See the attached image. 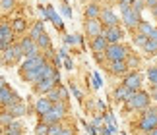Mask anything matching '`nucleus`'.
<instances>
[{
	"label": "nucleus",
	"instance_id": "nucleus-47",
	"mask_svg": "<svg viewBox=\"0 0 157 135\" xmlns=\"http://www.w3.org/2000/svg\"><path fill=\"white\" fill-rule=\"evenodd\" d=\"M149 97L157 100V87H151V91H149Z\"/></svg>",
	"mask_w": 157,
	"mask_h": 135
},
{
	"label": "nucleus",
	"instance_id": "nucleus-29",
	"mask_svg": "<svg viewBox=\"0 0 157 135\" xmlns=\"http://www.w3.org/2000/svg\"><path fill=\"white\" fill-rule=\"evenodd\" d=\"M14 6H16V0H0V12H2V14L12 12Z\"/></svg>",
	"mask_w": 157,
	"mask_h": 135
},
{
	"label": "nucleus",
	"instance_id": "nucleus-6",
	"mask_svg": "<svg viewBox=\"0 0 157 135\" xmlns=\"http://www.w3.org/2000/svg\"><path fill=\"white\" fill-rule=\"evenodd\" d=\"M45 62H47V56H43L41 52L33 54V56H25L23 64L20 66V71H31V70H37V68H41Z\"/></svg>",
	"mask_w": 157,
	"mask_h": 135
},
{
	"label": "nucleus",
	"instance_id": "nucleus-19",
	"mask_svg": "<svg viewBox=\"0 0 157 135\" xmlns=\"http://www.w3.org/2000/svg\"><path fill=\"white\" fill-rule=\"evenodd\" d=\"M130 93H134V91H130L128 87H124V85L120 83L118 87L113 91V97H114V100H117V102H124V100L130 97Z\"/></svg>",
	"mask_w": 157,
	"mask_h": 135
},
{
	"label": "nucleus",
	"instance_id": "nucleus-7",
	"mask_svg": "<svg viewBox=\"0 0 157 135\" xmlns=\"http://www.w3.org/2000/svg\"><path fill=\"white\" fill-rule=\"evenodd\" d=\"M101 35L107 39L109 45H117V42H120L124 39V31L122 27L118 25H113V27H103V31H101Z\"/></svg>",
	"mask_w": 157,
	"mask_h": 135
},
{
	"label": "nucleus",
	"instance_id": "nucleus-23",
	"mask_svg": "<svg viewBox=\"0 0 157 135\" xmlns=\"http://www.w3.org/2000/svg\"><path fill=\"white\" fill-rule=\"evenodd\" d=\"M99 14H101V8L97 2H91L86 8V20H99Z\"/></svg>",
	"mask_w": 157,
	"mask_h": 135
},
{
	"label": "nucleus",
	"instance_id": "nucleus-24",
	"mask_svg": "<svg viewBox=\"0 0 157 135\" xmlns=\"http://www.w3.org/2000/svg\"><path fill=\"white\" fill-rule=\"evenodd\" d=\"M52 112L54 114H58L60 118H66V114H68V102H62V100H58V102H52Z\"/></svg>",
	"mask_w": 157,
	"mask_h": 135
},
{
	"label": "nucleus",
	"instance_id": "nucleus-9",
	"mask_svg": "<svg viewBox=\"0 0 157 135\" xmlns=\"http://www.w3.org/2000/svg\"><path fill=\"white\" fill-rule=\"evenodd\" d=\"M142 83H144V75L140 71H128L126 73V77H124V81H122V85L124 87H128L130 91H140L142 89Z\"/></svg>",
	"mask_w": 157,
	"mask_h": 135
},
{
	"label": "nucleus",
	"instance_id": "nucleus-43",
	"mask_svg": "<svg viewBox=\"0 0 157 135\" xmlns=\"http://www.w3.org/2000/svg\"><path fill=\"white\" fill-rule=\"evenodd\" d=\"M93 87H95V89L101 87V77H99V73H93Z\"/></svg>",
	"mask_w": 157,
	"mask_h": 135
},
{
	"label": "nucleus",
	"instance_id": "nucleus-16",
	"mask_svg": "<svg viewBox=\"0 0 157 135\" xmlns=\"http://www.w3.org/2000/svg\"><path fill=\"white\" fill-rule=\"evenodd\" d=\"M107 46H109V42H107V39H105L103 35H97V37H93V39H91V50H93V54L105 52Z\"/></svg>",
	"mask_w": 157,
	"mask_h": 135
},
{
	"label": "nucleus",
	"instance_id": "nucleus-14",
	"mask_svg": "<svg viewBox=\"0 0 157 135\" xmlns=\"http://www.w3.org/2000/svg\"><path fill=\"white\" fill-rule=\"evenodd\" d=\"M45 20H51L52 25L56 27L58 31H64V23H62V20L56 16V12H54L52 6H47V8H45Z\"/></svg>",
	"mask_w": 157,
	"mask_h": 135
},
{
	"label": "nucleus",
	"instance_id": "nucleus-50",
	"mask_svg": "<svg viewBox=\"0 0 157 135\" xmlns=\"http://www.w3.org/2000/svg\"><path fill=\"white\" fill-rule=\"evenodd\" d=\"M120 2H124V4H132V0H120Z\"/></svg>",
	"mask_w": 157,
	"mask_h": 135
},
{
	"label": "nucleus",
	"instance_id": "nucleus-42",
	"mask_svg": "<svg viewBox=\"0 0 157 135\" xmlns=\"http://www.w3.org/2000/svg\"><path fill=\"white\" fill-rule=\"evenodd\" d=\"M64 68H66V70H70V71L74 70V62H72V58H70V56H66V58H64Z\"/></svg>",
	"mask_w": 157,
	"mask_h": 135
},
{
	"label": "nucleus",
	"instance_id": "nucleus-45",
	"mask_svg": "<svg viewBox=\"0 0 157 135\" xmlns=\"http://www.w3.org/2000/svg\"><path fill=\"white\" fill-rule=\"evenodd\" d=\"M147 39H151V41L155 42V46H157V27H153V31H151V35H149Z\"/></svg>",
	"mask_w": 157,
	"mask_h": 135
},
{
	"label": "nucleus",
	"instance_id": "nucleus-15",
	"mask_svg": "<svg viewBox=\"0 0 157 135\" xmlns=\"http://www.w3.org/2000/svg\"><path fill=\"white\" fill-rule=\"evenodd\" d=\"M107 70L111 71L113 75H126V73L130 71L124 60H118V62H109V68H107Z\"/></svg>",
	"mask_w": 157,
	"mask_h": 135
},
{
	"label": "nucleus",
	"instance_id": "nucleus-39",
	"mask_svg": "<svg viewBox=\"0 0 157 135\" xmlns=\"http://www.w3.org/2000/svg\"><path fill=\"white\" fill-rule=\"evenodd\" d=\"M70 89H72V93L76 95V99H78V102H82V100H83V95H82V91L78 89V87H76L74 83H70Z\"/></svg>",
	"mask_w": 157,
	"mask_h": 135
},
{
	"label": "nucleus",
	"instance_id": "nucleus-28",
	"mask_svg": "<svg viewBox=\"0 0 157 135\" xmlns=\"http://www.w3.org/2000/svg\"><path fill=\"white\" fill-rule=\"evenodd\" d=\"M41 33H45V25H43V21H35V25L31 27V31H29V37L35 41Z\"/></svg>",
	"mask_w": 157,
	"mask_h": 135
},
{
	"label": "nucleus",
	"instance_id": "nucleus-46",
	"mask_svg": "<svg viewBox=\"0 0 157 135\" xmlns=\"http://www.w3.org/2000/svg\"><path fill=\"white\" fill-rule=\"evenodd\" d=\"M144 4H146L147 8H155V6H157V0H144Z\"/></svg>",
	"mask_w": 157,
	"mask_h": 135
},
{
	"label": "nucleus",
	"instance_id": "nucleus-26",
	"mask_svg": "<svg viewBox=\"0 0 157 135\" xmlns=\"http://www.w3.org/2000/svg\"><path fill=\"white\" fill-rule=\"evenodd\" d=\"M41 122H43V124H47V126H52V124H58V122H62V118L51 110V112H47V114L41 116Z\"/></svg>",
	"mask_w": 157,
	"mask_h": 135
},
{
	"label": "nucleus",
	"instance_id": "nucleus-38",
	"mask_svg": "<svg viewBox=\"0 0 157 135\" xmlns=\"http://www.w3.org/2000/svg\"><path fill=\"white\" fill-rule=\"evenodd\" d=\"M130 6H132V8H134L136 12H142L144 8H146V4H144V0H132V4H130Z\"/></svg>",
	"mask_w": 157,
	"mask_h": 135
},
{
	"label": "nucleus",
	"instance_id": "nucleus-37",
	"mask_svg": "<svg viewBox=\"0 0 157 135\" xmlns=\"http://www.w3.org/2000/svg\"><path fill=\"white\" fill-rule=\"evenodd\" d=\"M58 95H60V100L62 102H68V91H66V87L58 85Z\"/></svg>",
	"mask_w": 157,
	"mask_h": 135
},
{
	"label": "nucleus",
	"instance_id": "nucleus-17",
	"mask_svg": "<svg viewBox=\"0 0 157 135\" xmlns=\"http://www.w3.org/2000/svg\"><path fill=\"white\" fill-rule=\"evenodd\" d=\"M6 112L12 114V118H20V116H25V114H27V106L20 100V102H16V104H12V106H8V108H6Z\"/></svg>",
	"mask_w": 157,
	"mask_h": 135
},
{
	"label": "nucleus",
	"instance_id": "nucleus-3",
	"mask_svg": "<svg viewBox=\"0 0 157 135\" xmlns=\"http://www.w3.org/2000/svg\"><path fill=\"white\" fill-rule=\"evenodd\" d=\"M120 12H122V21H124V25L128 27V29H136V27H138V23L142 21L140 12H136L130 4L120 2Z\"/></svg>",
	"mask_w": 157,
	"mask_h": 135
},
{
	"label": "nucleus",
	"instance_id": "nucleus-40",
	"mask_svg": "<svg viewBox=\"0 0 157 135\" xmlns=\"http://www.w3.org/2000/svg\"><path fill=\"white\" fill-rule=\"evenodd\" d=\"M47 127H49V126L41 122V124H39L37 127H35V135H47Z\"/></svg>",
	"mask_w": 157,
	"mask_h": 135
},
{
	"label": "nucleus",
	"instance_id": "nucleus-33",
	"mask_svg": "<svg viewBox=\"0 0 157 135\" xmlns=\"http://www.w3.org/2000/svg\"><path fill=\"white\" fill-rule=\"evenodd\" d=\"M47 99H49L51 102H58L60 100V95H58V85L56 87H52L49 93H47Z\"/></svg>",
	"mask_w": 157,
	"mask_h": 135
},
{
	"label": "nucleus",
	"instance_id": "nucleus-5",
	"mask_svg": "<svg viewBox=\"0 0 157 135\" xmlns=\"http://www.w3.org/2000/svg\"><path fill=\"white\" fill-rule=\"evenodd\" d=\"M60 83V75H54V77H43L39 79L37 83H33V89L37 95H47L52 87H56V85Z\"/></svg>",
	"mask_w": 157,
	"mask_h": 135
},
{
	"label": "nucleus",
	"instance_id": "nucleus-31",
	"mask_svg": "<svg viewBox=\"0 0 157 135\" xmlns=\"http://www.w3.org/2000/svg\"><path fill=\"white\" fill-rule=\"evenodd\" d=\"M147 79H149V85H151V87H157V66L147 68Z\"/></svg>",
	"mask_w": 157,
	"mask_h": 135
},
{
	"label": "nucleus",
	"instance_id": "nucleus-8",
	"mask_svg": "<svg viewBox=\"0 0 157 135\" xmlns=\"http://www.w3.org/2000/svg\"><path fill=\"white\" fill-rule=\"evenodd\" d=\"M21 99L17 97V93H14L8 85H4L2 89H0V106H4V108H8L12 106V104H16V102H20Z\"/></svg>",
	"mask_w": 157,
	"mask_h": 135
},
{
	"label": "nucleus",
	"instance_id": "nucleus-2",
	"mask_svg": "<svg viewBox=\"0 0 157 135\" xmlns=\"http://www.w3.org/2000/svg\"><path fill=\"white\" fill-rule=\"evenodd\" d=\"M130 54V48L122 45V42H117V45H109L107 50L103 52V56L107 62H118V60H124Z\"/></svg>",
	"mask_w": 157,
	"mask_h": 135
},
{
	"label": "nucleus",
	"instance_id": "nucleus-1",
	"mask_svg": "<svg viewBox=\"0 0 157 135\" xmlns=\"http://www.w3.org/2000/svg\"><path fill=\"white\" fill-rule=\"evenodd\" d=\"M149 100H151V97H149L147 91H134V93H130V97L124 100L126 104V110H144L149 106Z\"/></svg>",
	"mask_w": 157,
	"mask_h": 135
},
{
	"label": "nucleus",
	"instance_id": "nucleus-21",
	"mask_svg": "<svg viewBox=\"0 0 157 135\" xmlns=\"http://www.w3.org/2000/svg\"><path fill=\"white\" fill-rule=\"evenodd\" d=\"M10 27H12V31H14V35L16 33H23L27 29V21L23 20V17H16V20L10 21Z\"/></svg>",
	"mask_w": 157,
	"mask_h": 135
},
{
	"label": "nucleus",
	"instance_id": "nucleus-30",
	"mask_svg": "<svg viewBox=\"0 0 157 135\" xmlns=\"http://www.w3.org/2000/svg\"><path fill=\"white\" fill-rule=\"evenodd\" d=\"M142 48H144V52H146V54H149V56L157 54V46H155V42H153L151 39H147V41H146V45H144Z\"/></svg>",
	"mask_w": 157,
	"mask_h": 135
},
{
	"label": "nucleus",
	"instance_id": "nucleus-51",
	"mask_svg": "<svg viewBox=\"0 0 157 135\" xmlns=\"http://www.w3.org/2000/svg\"><path fill=\"white\" fill-rule=\"evenodd\" d=\"M64 4H68V0H64Z\"/></svg>",
	"mask_w": 157,
	"mask_h": 135
},
{
	"label": "nucleus",
	"instance_id": "nucleus-22",
	"mask_svg": "<svg viewBox=\"0 0 157 135\" xmlns=\"http://www.w3.org/2000/svg\"><path fill=\"white\" fill-rule=\"evenodd\" d=\"M35 45H37V48H41V50H49V48H52L51 37L47 35V33H41L37 39H35Z\"/></svg>",
	"mask_w": 157,
	"mask_h": 135
},
{
	"label": "nucleus",
	"instance_id": "nucleus-48",
	"mask_svg": "<svg viewBox=\"0 0 157 135\" xmlns=\"http://www.w3.org/2000/svg\"><path fill=\"white\" fill-rule=\"evenodd\" d=\"M58 54H60V58H66V56H68V50H66V48H60Z\"/></svg>",
	"mask_w": 157,
	"mask_h": 135
},
{
	"label": "nucleus",
	"instance_id": "nucleus-20",
	"mask_svg": "<svg viewBox=\"0 0 157 135\" xmlns=\"http://www.w3.org/2000/svg\"><path fill=\"white\" fill-rule=\"evenodd\" d=\"M4 135H23V126L20 124V122H12V124L8 126H4V130H2Z\"/></svg>",
	"mask_w": 157,
	"mask_h": 135
},
{
	"label": "nucleus",
	"instance_id": "nucleus-44",
	"mask_svg": "<svg viewBox=\"0 0 157 135\" xmlns=\"http://www.w3.org/2000/svg\"><path fill=\"white\" fill-rule=\"evenodd\" d=\"M62 14H64L66 17H72V10H70V6H68V4H64V6H62Z\"/></svg>",
	"mask_w": 157,
	"mask_h": 135
},
{
	"label": "nucleus",
	"instance_id": "nucleus-32",
	"mask_svg": "<svg viewBox=\"0 0 157 135\" xmlns=\"http://www.w3.org/2000/svg\"><path fill=\"white\" fill-rule=\"evenodd\" d=\"M62 122H58V124H52L47 127V135H60V131H62Z\"/></svg>",
	"mask_w": 157,
	"mask_h": 135
},
{
	"label": "nucleus",
	"instance_id": "nucleus-4",
	"mask_svg": "<svg viewBox=\"0 0 157 135\" xmlns=\"http://www.w3.org/2000/svg\"><path fill=\"white\" fill-rule=\"evenodd\" d=\"M0 54H2V56H0V62L6 64V66L16 64V62H20V60L23 58V52H21V48H20L17 42H12V45L8 48H4Z\"/></svg>",
	"mask_w": 157,
	"mask_h": 135
},
{
	"label": "nucleus",
	"instance_id": "nucleus-35",
	"mask_svg": "<svg viewBox=\"0 0 157 135\" xmlns=\"http://www.w3.org/2000/svg\"><path fill=\"white\" fill-rule=\"evenodd\" d=\"M64 42H66V45H72V46H74V45H78V42H80V37H78V35H66V37H64Z\"/></svg>",
	"mask_w": 157,
	"mask_h": 135
},
{
	"label": "nucleus",
	"instance_id": "nucleus-41",
	"mask_svg": "<svg viewBox=\"0 0 157 135\" xmlns=\"http://www.w3.org/2000/svg\"><path fill=\"white\" fill-rule=\"evenodd\" d=\"M60 135H76L74 126H62V131H60Z\"/></svg>",
	"mask_w": 157,
	"mask_h": 135
},
{
	"label": "nucleus",
	"instance_id": "nucleus-34",
	"mask_svg": "<svg viewBox=\"0 0 157 135\" xmlns=\"http://www.w3.org/2000/svg\"><path fill=\"white\" fill-rule=\"evenodd\" d=\"M16 118H12V114H8V112H2L0 114V126H8V124H12V122H14Z\"/></svg>",
	"mask_w": 157,
	"mask_h": 135
},
{
	"label": "nucleus",
	"instance_id": "nucleus-49",
	"mask_svg": "<svg viewBox=\"0 0 157 135\" xmlns=\"http://www.w3.org/2000/svg\"><path fill=\"white\" fill-rule=\"evenodd\" d=\"M4 85H6V79H4V77H0V89H2Z\"/></svg>",
	"mask_w": 157,
	"mask_h": 135
},
{
	"label": "nucleus",
	"instance_id": "nucleus-10",
	"mask_svg": "<svg viewBox=\"0 0 157 135\" xmlns=\"http://www.w3.org/2000/svg\"><path fill=\"white\" fill-rule=\"evenodd\" d=\"M14 42V31H12L10 23H0V52L8 48Z\"/></svg>",
	"mask_w": 157,
	"mask_h": 135
},
{
	"label": "nucleus",
	"instance_id": "nucleus-13",
	"mask_svg": "<svg viewBox=\"0 0 157 135\" xmlns=\"http://www.w3.org/2000/svg\"><path fill=\"white\" fill-rule=\"evenodd\" d=\"M101 31H103V25H101V21L99 20H87L86 21V35L87 37H97L101 35Z\"/></svg>",
	"mask_w": 157,
	"mask_h": 135
},
{
	"label": "nucleus",
	"instance_id": "nucleus-11",
	"mask_svg": "<svg viewBox=\"0 0 157 135\" xmlns=\"http://www.w3.org/2000/svg\"><path fill=\"white\" fill-rule=\"evenodd\" d=\"M99 21H101V25H105V27H113V25H118V16L114 14L111 8H105V10H101V14H99Z\"/></svg>",
	"mask_w": 157,
	"mask_h": 135
},
{
	"label": "nucleus",
	"instance_id": "nucleus-18",
	"mask_svg": "<svg viewBox=\"0 0 157 135\" xmlns=\"http://www.w3.org/2000/svg\"><path fill=\"white\" fill-rule=\"evenodd\" d=\"M51 108H52V102L47 99V97H43V99H37V102H35V112H37L39 116L51 112Z\"/></svg>",
	"mask_w": 157,
	"mask_h": 135
},
{
	"label": "nucleus",
	"instance_id": "nucleus-27",
	"mask_svg": "<svg viewBox=\"0 0 157 135\" xmlns=\"http://www.w3.org/2000/svg\"><path fill=\"white\" fill-rule=\"evenodd\" d=\"M138 33H140V35H144V37H149V35H151V31H153V25H151V23H147V21H140V23H138Z\"/></svg>",
	"mask_w": 157,
	"mask_h": 135
},
{
	"label": "nucleus",
	"instance_id": "nucleus-25",
	"mask_svg": "<svg viewBox=\"0 0 157 135\" xmlns=\"http://www.w3.org/2000/svg\"><path fill=\"white\" fill-rule=\"evenodd\" d=\"M142 118L149 120V122H151V124H155V127H157V106H151V104H149L147 108H144Z\"/></svg>",
	"mask_w": 157,
	"mask_h": 135
},
{
	"label": "nucleus",
	"instance_id": "nucleus-12",
	"mask_svg": "<svg viewBox=\"0 0 157 135\" xmlns=\"http://www.w3.org/2000/svg\"><path fill=\"white\" fill-rule=\"evenodd\" d=\"M17 45H20L23 56H33V54L39 52V48H37V45H35V41L31 39V37H23V39L17 42Z\"/></svg>",
	"mask_w": 157,
	"mask_h": 135
},
{
	"label": "nucleus",
	"instance_id": "nucleus-36",
	"mask_svg": "<svg viewBox=\"0 0 157 135\" xmlns=\"http://www.w3.org/2000/svg\"><path fill=\"white\" fill-rule=\"evenodd\" d=\"M146 41H147V37H144V35H140V33H136V37H134V45L136 46H144V45H146Z\"/></svg>",
	"mask_w": 157,
	"mask_h": 135
}]
</instances>
